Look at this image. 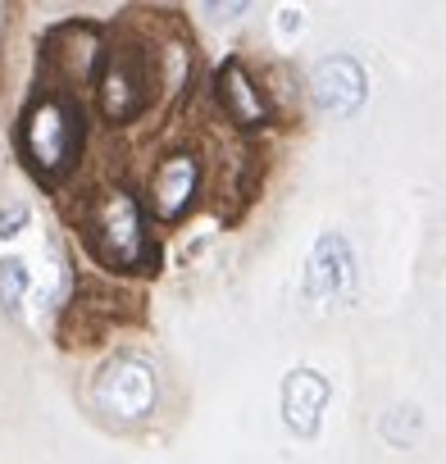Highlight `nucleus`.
Listing matches in <instances>:
<instances>
[{"mask_svg":"<svg viewBox=\"0 0 446 464\" xmlns=\"http://www.w3.org/2000/svg\"><path fill=\"white\" fill-rule=\"evenodd\" d=\"M82 105L69 92H42L19 119V155L42 182H60L82 155Z\"/></svg>","mask_w":446,"mask_h":464,"instance_id":"f257e3e1","label":"nucleus"},{"mask_svg":"<svg viewBox=\"0 0 446 464\" xmlns=\"http://www.w3.org/2000/svg\"><path fill=\"white\" fill-rule=\"evenodd\" d=\"M82 242L105 269L155 274V242L146 232V214L123 187L101 191L92 200V209L82 214Z\"/></svg>","mask_w":446,"mask_h":464,"instance_id":"f03ea898","label":"nucleus"},{"mask_svg":"<svg viewBox=\"0 0 446 464\" xmlns=\"http://www.w3.org/2000/svg\"><path fill=\"white\" fill-rule=\"evenodd\" d=\"M155 73L160 60L141 46H119L105 55L96 92H101V114L110 123H132L137 114H146L150 96H155Z\"/></svg>","mask_w":446,"mask_h":464,"instance_id":"7ed1b4c3","label":"nucleus"},{"mask_svg":"<svg viewBox=\"0 0 446 464\" xmlns=\"http://www.w3.org/2000/svg\"><path fill=\"white\" fill-rule=\"evenodd\" d=\"M92 405L105 414V419H119V423H137L155 410V369L137 355H119L110 360L101 373H96V387H92Z\"/></svg>","mask_w":446,"mask_h":464,"instance_id":"20e7f679","label":"nucleus"},{"mask_svg":"<svg viewBox=\"0 0 446 464\" xmlns=\"http://www.w3.org/2000/svg\"><path fill=\"white\" fill-rule=\"evenodd\" d=\"M214 96H218V110L233 128L242 132H260L274 123V105L265 96V87L251 78V69L242 60H223L218 78H214Z\"/></svg>","mask_w":446,"mask_h":464,"instance_id":"39448f33","label":"nucleus"},{"mask_svg":"<svg viewBox=\"0 0 446 464\" xmlns=\"http://www.w3.org/2000/svg\"><path fill=\"white\" fill-rule=\"evenodd\" d=\"M200 196V160L178 150V155H164L150 173V214L160 223H178L191 214Z\"/></svg>","mask_w":446,"mask_h":464,"instance_id":"423d86ee","label":"nucleus"},{"mask_svg":"<svg viewBox=\"0 0 446 464\" xmlns=\"http://www.w3.org/2000/svg\"><path fill=\"white\" fill-rule=\"evenodd\" d=\"M310 92H315V105H319L324 114L351 119V114H360V105H364V96H369V78H364L360 60H351V55H328V60L315 64Z\"/></svg>","mask_w":446,"mask_h":464,"instance_id":"0eeeda50","label":"nucleus"},{"mask_svg":"<svg viewBox=\"0 0 446 464\" xmlns=\"http://www.w3.org/2000/svg\"><path fill=\"white\" fill-rule=\"evenodd\" d=\"M333 401V387L324 373L315 369H292L283 378V419L296 437H315L319 423H324V410Z\"/></svg>","mask_w":446,"mask_h":464,"instance_id":"6e6552de","label":"nucleus"},{"mask_svg":"<svg viewBox=\"0 0 446 464\" xmlns=\"http://www.w3.org/2000/svg\"><path fill=\"white\" fill-rule=\"evenodd\" d=\"M351 283V246L337 232H324L310 251V269H305V292L310 301H333L342 287Z\"/></svg>","mask_w":446,"mask_h":464,"instance_id":"1a4fd4ad","label":"nucleus"},{"mask_svg":"<svg viewBox=\"0 0 446 464\" xmlns=\"http://www.w3.org/2000/svg\"><path fill=\"white\" fill-rule=\"evenodd\" d=\"M24 296H28V269H24V260H0V305L19 310Z\"/></svg>","mask_w":446,"mask_h":464,"instance_id":"9d476101","label":"nucleus"},{"mask_svg":"<svg viewBox=\"0 0 446 464\" xmlns=\"http://www.w3.org/2000/svg\"><path fill=\"white\" fill-rule=\"evenodd\" d=\"M247 5L251 0H205V10L218 14V19H238V14H247Z\"/></svg>","mask_w":446,"mask_h":464,"instance_id":"9b49d317","label":"nucleus"}]
</instances>
